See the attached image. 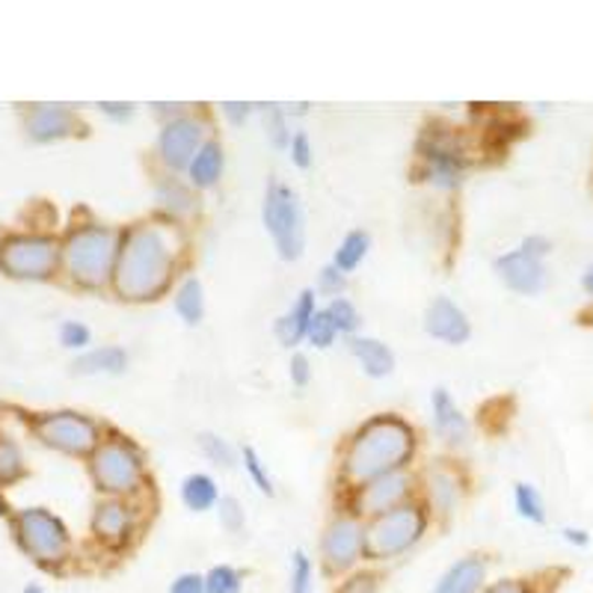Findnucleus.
<instances>
[{
	"label": "nucleus",
	"instance_id": "1",
	"mask_svg": "<svg viewBox=\"0 0 593 593\" xmlns=\"http://www.w3.org/2000/svg\"><path fill=\"white\" fill-rule=\"evenodd\" d=\"M176 238L166 226L143 223L122 234L113 285L122 300H155L173 283Z\"/></svg>",
	"mask_w": 593,
	"mask_h": 593
},
{
	"label": "nucleus",
	"instance_id": "2",
	"mask_svg": "<svg viewBox=\"0 0 593 593\" xmlns=\"http://www.w3.org/2000/svg\"><path fill=\"white\" fill-rule=\"evenodd\" d=\"M416 451V433L398 416H374L365 421L344 454V475L353 484H371L392 472H404Z\"/></svg>",
	"mask_w": 593,
	"mask_h": 593
},
{
	"label": "nucleus",
	"instance_id": "3",
	"mask_svg": "<svg viewBox=\"0 0 593 593\" xmlns=\"http://www.w3.org/2000/svg\"><path fill=\"white\" fill-rule=\"evenodd\" d=\"M119 246H122V238L113 229L87 226V229L72 232L63 246V262L75 283L84 288H101L117 273Z\"/></svg>",
	"mask_w": 593,
	"mask_h": 593
},
{
	"label": "nucleus",
	"instance_id": "4",
	"mask_svg": "<svg viewBox=\"0 0 593 593\" xmlns=\"http://www.w3.org/2000/svg\"><path fill=\"white\" fill-rule=\"evenodd\" d=\"M264 229L271 232L273 246L285 262H297L306 250V220H303L300 199L292 187L271 178L262 202Z\"/></svg>",
	"mask_w": 593,
	"mask_h": 593
},
{
	"label": "nucleus",
	"instance_id": "5",
	"mask_svg": "<svg viewBox=\"0 0 593 593\" xmlns=\"http://www.w3.org/2000/svg\"><path fill=\"white\" fill-rule=\"evenodd\" d=\"M428 528V514L418 505H400L383 516H374L365 528V554L377 561H389L409 552Z\"/></svg>",
	"mask_w": 593,
	"mask_h": 593
},
{
	"label": "nucleus",
	"instance_id": "6",
	"mask_svg": "<svg viewBox=\"0 0 593 593\" xmlns=\"http://www.w3.org/2000/svg\"><path fill=\"white\" fill-rule=\"evenodd\" d=\"M92 477L98 490H105L110 496H128L143 484L146 477V463L140 448L125 437H113L92 451Z\"/></svg>",
	"mask_w": 593,
	"mask_h": 593
},
{
	"label": "nucleus",
	"instance_id": "7",
	"mask_svg": "<svg viewBox=\"0 0 593 593\" xmlns=\"http://www.w3.org/2000/svg\"><path fill=\"white\" fill-rule=\"evenodd\" d=\"M418 161H421V173L428 182L437 187H458L466 176L469 155L463 143L458 140L454 131H448L442 125L428 128L421 140H418Z\"/></svg>",
	"mask_w": 593,
	"mask_h": 593
},
{
	"label": "nucleus",
	"instance_id": "8",
	"mask_svg": "<svg viewBox=\"0 0 593 593\" xmlns=\"http://www.w3.org/2000/svg\"><path fill=\"white\" fill-rule=\"evenodd\" d=\"M59 246L45 234H19L0 246V271L15 279H48L57 271Z\"/></svg>",
	"mask_w": 593,
	"mask_h": 593
},
{
	"label": "nucleus",
	"instance_id": "9",
	"mask_svg": "<svg viewBox=\"0 0 593 593\" xmlns=\"http://www.w3.org/2000/svg\"><path fill=\"white\" fill-rule=\"evenodd\" d=\"M15 535L24 552L42 564H57L68 552V531L45 507H30L15 516Z\"/></svg>",
	"mask_w": 593,
	"mask_h": 593
},
{
	"label": "nucleus",
	"instance_id": "10",
	"mask_svg": "<svg viewBox=\"0 0 593 593\" xmlns=\"http://www.w3.org/2000/svg\"><path fill=\"white\" fill-rule=\"evenodd\" d=\"M33 430L45 446L57 448L63 454H75V458L98 448V425L80 413H51V416L36 418Z\"/></svg>",
	"mask_w": 593,
	"mask_h": 593
},
{
	"label": "nucleus",
	"instance_id": "11",
	"mask_svg": "<svg viewBox=\"0 0 593 593\" xmlns=\"http://www.w3.org/2000/svg\"><path fill=\"white\" fill-rule=\"evenodd\" d=\"M205 128L199 119L194 117H176L169 119L157 136V152H161V161H164L173 173H182L190 166V161L196 157V152L205 146Z\"/></svg>",
	"mask_w": 593,
	"mask_h": 593
},
{
	"label": "nucleus",
	"instance_id": "12",
	"mask_svg": "<svg viewBox=\"0 0 593 593\" xmlns=\"http://www.w3.org/2000/svg\"><path fill=\"white\" fill-rule=\"evenodd\" d=\"M365 552V531L356 519L351 516H341L336 519L330 528H327V535H323L321 543V554H323V564L330 573H344V570H351L356 561H360V554Z\"/></svg>",
	"mask_w": 593,
	"mask_h": 593
},
{
	"label": "nucleus",
	"instance_id": "13",
	"mask_svg": "<svg viewBox=\"0 0 593 593\" xmlns=\"http://www.w3.org/2000/svg\"><path fill=\"white\" fill-rule=\"evenodd\" d=\"M425 332L430 339L458 348V344H466L469 336H472V323L458 303L448 300V297H433V303L425 309Z\"/></svg>",
	"mask_w": 593,
	"mask_h": 593
},
{
	"label": "nucleus",
	"instance_id": "14",
	"mask_svg": "<svg viewBox=\"0 0 593 593\" xmlns=\"http://www.w3.org/2000/svg\"><path fill=\"white\" fill-rule=\"evenodd\" d=\"M409 496V477L407 472H392L371 484H362L356 493V510L369 516H383L395 510V507L407 505Z\"/></svg>",
	"mask_w": 593,
	"mask_h": 593
},
{
	"label": "nucleus",
	"instance_id": "15",
	"mask_svg": "<svg viewBox=\"0 0 593 593\" xmlns=\"http://www.w3.org/2000/svg\"><path fill=\"white\" fill-rule=\"evenodd\" d=\"M496 273L498 279L516 294H537L543 292L546 285V267L543 259H535L526 253L523 246L514 253H505L496 259Z\"/></svg>",
	"mask_w": 593,
	"mask_h": 593
},
{
	"label": "nucleus",
	"instance_id": "16",
	"mask_svg": "<svg viewBox=\"0 0 593 593\" xmlns=\"http://www.w3.org/2000/svg\"><path fill=\"white\" fill-rule=\"evenodd\" d=\"M78 131V117L63 105H36L28 117V134L36 143H54Z\"/></svg>",
	"mask_w": 593,
	"mask_h": 593
},
{
	"label": "nucleus",
	"instance_id": "17",
	"mask_svg": "<svg viewBox=\"0 0 593 593\" xmlns=\"http://www.w3.org/2000/svg\"><path fill=\"white\" fill-rule=\"evenodd\" d=\"M92 531L108 546H122L134 531V510L119 498L101 502L92 516Z\"/></svg>",
	"mask_w": 593,
	"mask_h": 593
},
{
	"label": "nucleus",
	"instance_id": "18",
	"mask_svg": "<svg viewBox=\"0 0 593 593\" xmlns=\"http://www.w3.org/2000/svg\"><path fill=\"white\" fill-rule=\"evenodd\" d=\"M430 407H433V428H437L439 437L451 446H463L469 439V421L454 404V398L448 395V389H433Z\"/></svg>",
	"mask_w": 593,
	"mask_h": 593
},
{
	"label": "nucleus",
	"instance_id": "19",
	"mask_svg": "<svg viewBox=\"0 0 593 593\" xmlns=\"http://www.w3.org/2000/svg\"><path fill=\"white\" fill-rule=\"evenodd\" d=\"M315 311H318L315 309V292L306 288V292H300V297L294 300L292 309L285 311L283 318L276 321V336H279L285 348H294V344H300V341L306 339Z\"/></svg>",
	"mask_w": 593,
	"mask_h": 593
},
{
	"label": "nucleus",
	"instance_id": "20",
	"mask_svg": "<svg viewBox=\"0 0 593 593\" xmlns=\"http://www.w3.org/2000/svg\"><path fill=\"white\" fill-rule=\"evenodd\" d=\"M484 579L486 564L481 558H475V554H469V558H460L458 564L448 567L433 593H477Z\"/></svg>",
	"mask_w": 593,
	"mask_h": 593
},
{
	"label": "nucleus",
	"instance_id": "21",
	"mask_svg": "<svg viewBox=\"0 0 593 593\" xmlns=\"http://www.w3.org/2000/svg\"><path fill=\"white\" fill-rule=\"evenodd\" d=\"M348 348H351L353 356L360 360L362 371H365L369 377H389L392 371H395V353H392L383 341L369 339V336H351Z\"/></svg>",
	"mask_w": 593,
	"mask_h": 593
},
{
	"label": "nucleus",
	"instance_id": "22",
	"mask_svg": "<svg viewBox=\"0 0 593 593\" xmlns=\"http://www.w3.org/2000/svg\"><path fill=\"white\" fill-rule=\"evenodd\" d=\"M223 166H226L223 146H220L217 140H208V143L196 152L190 166H187L190 187H196V190H211V187L220 182V176H223Z\"/></svg>",
	"mask_w": 593,
	"mask_h": 593
},
{
	"label": "nucleus",
	"instance_id": "23",
	"mask_svg": "<svg viewBox=\"0 0 593 593\" xmlns=\"http://www.w3.org/2000/svg\"><path fill=\"white\" fill-rule=\"evenodd\" d=\"M128 369V353L117 344H108V348H96V351H87L84 356L75 360L72 371L80 374V377H96V374H110L117 377Z\"/></svg>",
	"mask_w": 593,
	"mask_h": 593
},
{
	"label": "nucleus",
	"instance_id": "24",
	"mask_svg": "<svg viewBox=\"0 0 593 593\" xmlns=\"http://www.w3.org/2000/svg\"><path fill=\"white\" fill-rule=\"evenodd\" d=\"M182 502H185L187 510H194V514H205V510L217 507L220 493H217L215 477L205 475V472L187 475L185 481H182Z\"/></svg>",
	"mask_w": 593,
	"mask_h": 593
},
{
	"label": "nucleus",
	"instance_id": "25",
	"mask_svg": "<svg viewBox=\"0 0 593 593\" xmlns=\"http://www.w3.org/2000/svg\"><path fill=\"white\" fill-rule=\"evenodd\" d=\"M176 311L178 318L187 323V327H196V323H202L205 318V288L202 283L190 276L185 283L178 285L176 292Z\"/></svg>",
	"mask_w": 593,
	"mask_h": 593
},
{
	"label": "nucleus",
	"instance_id": "26",
	"mask_svg": "<svg viewBox=\"0 0 593 593\" xmlns=\"http://www.w3.org/2000/svg\"><path fill=\"white\" fill-rule=\"evenodd\" d=\"M369 250H371V234L362 232V229H353V232L344 234V241L339 243V250L332 255V264H336L341 273H353L362 262H365Z\"/></svg>",
	"mask_w": 593,
	"mask_h": 593
},
{
	"label": "nucleus",
	"instance_id": "27",
	"mask_svg": "<svg viewBox=\"0 0 593 593\" xmlns=\"http://www.w3.org/2000/svg\"><path fill=\"white\" fill-rule=\"evenodd\" d=\"M157 202L164 211H169L173 217H187L196 208V199L190 194V187H185L178 178H164L157 185Z\"/></svg>",
	"mask_w": 593,
	"mask_h": 593
},
{
	"label": "nucleus",
	"instance_id": "28",
	"mask_svg": "<svg viewBox=\"0 0 593 593\" xmlns=\"http://www.w3.org/2000/svg\"><path fill=\"white\" fill-rule=\"evenodd\" d=\"M428 493L430 502L439 514H448L451 507L458 505V481L448 472H430L428 475Z\"/></svg>",
	"mask_w": 593,
	"mask_h": 593
},
{
	"label": "nucleus",
	"instance_id": "29",
	"mask_svg": "<svg viewBox=\"0 0 593 593\" xmlns=\"http://www.w3.org/2000/svg\"><path fill=\"white\" fill-rule=\"evenodd\" d=\"M514 502H516V510H519V516L523 519H528V523H546V510H543V498H540V493H537L531 484H516L514 490Z\"/></svg>",
	"mask_w": 593,
	"mask_h": 593
},
{
	"label": "nucleus",
	"instance_id": "30",
	"mask_svg": "<svg viewBox=\"0 0 593 593\" xmlns=\"http://www.w3.org/2000/svg\"><path fill=\"white\" fill-rule=\"evenodd\" d=\"M306 339H309L311 348H318V351H327V348H332V344H336V339H339V330H336V323H332V318L327 315V309L315 311V318H311Z\"/></svg>",
	"mask_w": 593,
	"mask_h": 593
},
{
	"label": "nucleus",
	"instance_id": "31",
	"mask_svg": "<svg viewBox=\"0 0 593 593\" xmlns=\"http://www.w3.org/2000/svg\"><path fill=\"white\" fill-rule=\"evenodd\" d=\"M264 136L271 140V146L288 149L292 146V131H288V119L276 105L264 108Z\"/></svg>",
	"mask_w": 593,
	"mask_h": 593
},
{
	"label": "nucleus",
	"instance_id": "32",
	"mask_svg": "<svg viewBox=\"0 0 593 593\" xmlns=\"http://www.w3.org/2000/svg\"><path fill=\"white\" fill-rule=\"evenodd\" d=\"M243 469H246V475L253 477V484L259 486V493L271 498L276 496V486H273V477L267 475V466H264V460L259 458V451L253 446H243Z\"/></svg>",
	"mask_w": 593,
	"mask_h": 593
},
{
	"label": "nucleus",
	"instance_id": "33",
	"mask_svg": "<svg viewBox=\"0 0 593 593\" xmlns=\"http://www.w3.org/2000/svg\"><path fill=\"white\" fill-rule=\"evenodd\" d=\"M241 573L229 564L211 567L205 575V593H241Z\"/></svg>",
	"mask_w": 593,
	"mask_h": 593
},
{
	"label": "nucleus",
	"instance_id": "34",
	"mask_svg": "<svg viewBox=\"0 0 593 593\" xmlns=\"http://www.w3.org/2000/svg\"><path fill=\"white\" fill-rule=\"evenodd\" d=\"M24 475V460L15 442L10 439H0V486L12 484Z\"/></svg>",
	"mask_w": 593,
	"mask_h": 593
},
{
	"label": "nucleus",
	"instance_id": "35",
	"mask_svg": "<svg viewBox=\"0 0 593 593\" xmlns=\"http://www.w3.org/2000/svg\"><path fill=\"white\" fill-rule=\"evenodd\" d=\"M327 315H330L332 323H336V330L348 332V336H353L362 321L360 309H356V306H353L348 297H336V300H330V306H327Z\"/></svg>",
	"mask_w": 593,
	"mask_h": 593
},
{
	"label": "nucleus",
	"instance_id": "36",
	"mask_svg": "<svg viewBox=\"0 0 593 593\" xmlns=\"http://www.w3.org/2000/svg\"><path fill=\"white\" fill-rule=\"evenodd\" d=\"M199 448H202V454L211 460L215 466H234V451L223 437H217V433H199Z\"/></svg>",
	"mask_w": 593,
	"mask_h": 593
},
{
	"label": "nucleus",
	"instance_id": "37",
	"mask_svg": "<svg viewBox=\"0 0 593 593\" xmlns=\"http://www.w3.org/2000/svg\"><path fill=\"white\" fill-rule=\"evenodd\" d=\"M311 579H315V567H311L309 554L297 549L292 554V579H288V593H311Z\"/></svg>",
	"mask_w": 593,
	"mask_h": 593
},
{
	"label": "nucleus",
	"instance_id": "38",
	"mask_svg": "<svg viewBox=\"0 0 593 593\" xmlns=\"http://www.w3.org/2000/svg\"><path fill=\"white\" fill-rule=\"evenodd\" d=\"M217 516H220V526H223L226 531H232V535H238L243 528V523H246L241 502L234 496H223L217 502Z\"/></svg>",
	"mask_w": 593,
	"mask_h": 593
},
{
	"label": "nucleus",
	"instance_id": "39",
	"mask_svg": "<svg viewBox=\"0 0 593 593\" xmlns=\"http://www.w3.org/2000/svg\"><path fill=\"white\" fill-rule=\"evenodd\" d=\"M59 341L68 351H84L89 344V327H84L80 321H66L59 327Z\"/></svg>",
	"mask_w": 593,
	"mask_h": 593
},
{
	"label": "nucleus",
	"instance_id": "40",
	"mask_svg": "<svg viewBox=\"0 0 593 593\" xmlns=\"http://www.w3.org/2000/svg\"><path fill=\"white\" fill-rule=\"evenodd\" d=\"M288 152H292L294 164L300 166V169H309V166H311V155H315V152H311L309 134H303V131H297V134L292 136V146H288Z\"/></svg>",
	"mask_w": 593,
	"mask_h": 593
},
{
	"label": "nucleus",
	"instance_id": "41",
	"mask_svg": "<svg viewBox=\"0 0 593 593\" xmlns=\"http://www.w3.org/2000/svg\"><path fill=\"white\" fill-rule=\"evenodd\" d=\"M344 285H348V273H341L336 264L323 267L321 271V292L323 294H332V300H336V297H341V292H344Z\"/></svg>",
	"mask_w": 593,
	"mask_h": 593
},
{
	"label": "nucleus",
	"instance_id": "42",
	"mask_svg": "<svg viewBox=\"0 0 593 593\" xmlns=\"http://www.w3.org/2000/svg\"><path fill=\"white\" fill-rule=\"evenodd\" d=\"M288 377H292L294 386H309V380H311V365L309 360L303 356V353H294L292 356V365H288Z\"/></svg>",
	"mask_w": 593,
	"mask_h": 593
},
{
	"label": "nucleus",
	"instance_id": "43",
	"mask_svg": "<svg viewBox=\"0 0 593 593\" xmlns=\"http://www.w3.org/2000/svg\"><path fill=\"white\" fill-rule=\"evenodd\" d=\"M339 593H377V575L371 573L353 575L351 582L341 584Z\"/></svg>",
	"mask_w": 593,
	"mask_h": 593
},
{
	"label": "nucleus",
	"instance_id": "44",
	"mask_svg": "<svg viewBox=\"0 0 593 593\" xmlns=\"http://www.w3.org/2000/svg\"><path fill=\"white\" fill-rule=\"evenodd\" d=\"M169 593H205V575L199 573L178 575L176 582H173V587H169Z\"/></svg>",
	"mask_w": 593,
	"mask_h": 593
},
{
	"label": "nucleus",
	"instance_id": "45",
	"mask_svg": "<svg viewBox=\"0 0 593 593\" xmlns=\"http://www.w3.org/2000/svg\"><path fill=\"white\" fill-rule=\"evenodd\" d=\"M223 113L232 125H243V122L250 119V113H253V105H243V101H226Z\"/></svg>",
	"mask_w": 593,
	"mask_h": 593
},
{
	"label": "nucleus",
	"instance_id": "46",
	"mask_svg": "<svg viewBox=\"0 0 593 593\" xmlns=\"http://www.w3.org/2000/svg\"><path fill=\"white\" fill-rule=\"evenodd\" d=\"M101 113L110 119H117V122H125V119L134 117V105H122V101H105V105H101Z\"/></svg>",
	"mask_w": 593,
	"mask_h": 593
},
{
	"label": "nucleus",
	"instance_id": "47",
	"mask_svg": "<svg viewBox=\"0 0 593 593\" xmlns=\"http://www.w3.org/2000/svg\"><path fill=\"white\" fill-rule=\"evenodd\" d=\"M523 250L535 255V259H546V255H549V250H552V243L546 241L543 234H531V238H526V241H523Z\"/></svg>",
	"mask_w": 593,
	"mask_h": 593
},
{
	"label": "nucleus",
	"instance_id": "48",
	"mask_svg": "<svg viewBox=\"0 0 593 593\" xmlns=\"http://www.w3.org/2000/svg\"><path fill=\"white\" fill-rule=\"evenodd\" d=\"M484 593H528V587L519 582H496V584H490Z\"/></svg>",
	"mask_w": 593,
	"mask_h": 593
},
{
	"label": "nucleus",
	"instance_id": "49",
	"mask_svg": "<svg viewBox=\"0 0 593 593\" xmlns=\"http://www.w3.org/2000/svg\"><path fill=\"white\" fill-rule=\"evenodd\" d=\"M564 540L573 546H587V531H579V528H564Z\"/></svg>",
	"mask_w": 593,
	"mask_h": 593
},
{
	"label": "nucleus",
	"instance_id": "50",
	"mask_svg": "<svg viewBox=\"0 0 593 593\" xmlns=\"http://www.w3.org/2000/svg\"><path fill=\"white\" fill-rule=\"evenodd\" d=\"M582 285H584V292L593 294V264H591V267H587V273H584V276H582Z\"/></svg>",
	"mask_w": 593,
	"mask_h": 593
},
{
	"label": "nucleus",
	"instance_id": "51",
	"mask_svg": "<svg viewBox=\"0 0 593 593\" xmlns=\"http://www.w3.org/2000/svg\"><path fill=\"white\" fill-rule=\"evenodd\" d=\"M24 593H45V591H42V587H36V584H30V587Z\"/></svg>",
	"mask_w": 593,
	"mask_h": 593
}]
</instances>
